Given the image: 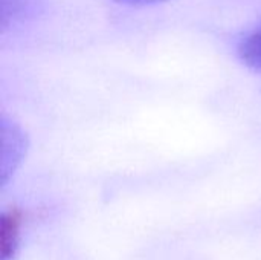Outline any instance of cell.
Wrapping results in <instances>:
<instances>
[{
    "label": "cell",
    "instance_id": "1",
    "mask_svg": "<svg viewBox=\"0 0 261 260\" xmlns=\"http://www.w3.org/2000/svg\"><path fill=\"white\" fill-rule=\"evenodd\" d=\"M24 216L18 208L5 210L0 222V260H14L20 244Z\"/></svg>",
    "mask_w": 261,
    "mask_h": 260
},
{
    "label": "cell",
    "instance_id": "2",
    "mask_svg": "<svg viewBox=\"0 0 261 260\" xmlns=\"http://www.w3.org/2000/svg\"><path fill=\"white\" fill-rule=\"evenodd\" d=\"M26 150V139L21 130L15 124H8L3 121V162H2V178L3 185L8 184L9 178L18 167L23 153Z\"/></svg>",
    "mask_w": 261,
    "mask_h": 260
},
{
    "label": "cell",
    "instance_id": "3",
    "mask_svg": "<svg viewBox=\"0 0 261 260\" xmlns=\"http://www.w3.org/2000/svg\"><path fill=\"white\" fill-rule=\"evenodd\" d=\"M239 55L246 66L261 70V25L242 40L239 46Z\"/></svg>",
    "mask_w": 261,
    "mask_h": 260
},
{
    "label": "cell",
    "instance_id": "4",
    "mask_svg": "<svg viewBox=\"0 0 261 260\" xmlns=\"http://www.w3.org/2000/svg\"><path fill=\"white\" fill-rule=\"evenodd\" d=\"M32 5V0H3V28L18 20Z\"/></svg>",
    "mask_w": 261,
    "mask_h": 260
},
{
    "label": "cell",
    "instance_id": "5",
    "mask_svg": "<svg viewBox=\"0 0 261 260\" xmlns=\"http://www.w3.org/2000/svg\"><path fill=\"white\" fill-rule=\"evenodd\" d=\"M118 3H124V5H130V6H147V5H153V3H161L165 0H116Z\"/></svg>",
    "mask_w": 261,
    "mask_h": 260
}]
</instances>
